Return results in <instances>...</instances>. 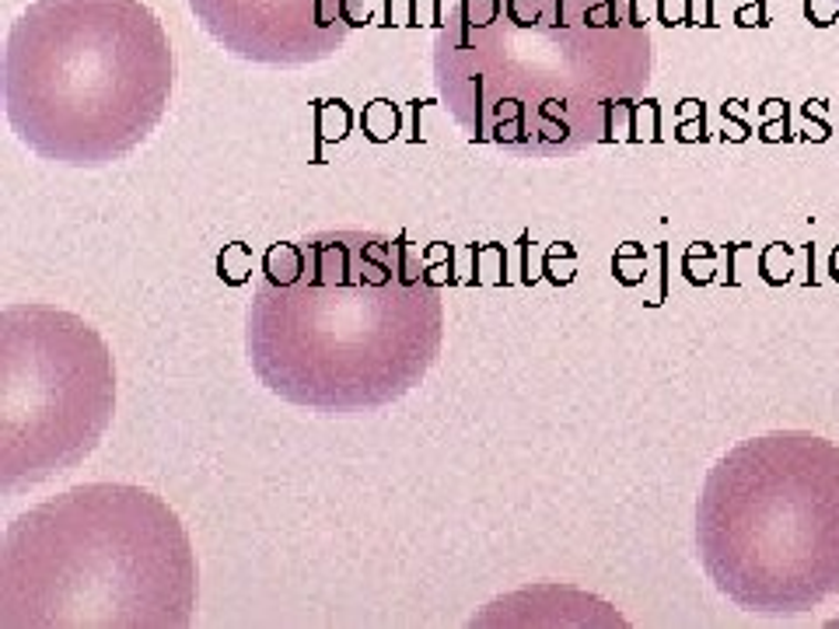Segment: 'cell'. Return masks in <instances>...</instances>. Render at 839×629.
Returning <instances> with one entry per match:
<instances>
[{
  "label": "cell",
  "instance_id": "obj_1",
  "mask_svg": "<svg viewBox=\"0 0 839 629\" xmlns=\"http://www.w3.org/2000/svg\"><path fill=\"white\" fill-rule=\"evenodd\" d=\"M445 343V301L406 238L322 231L267 252L246 314L256 378L301 410L358 413L410 395Z\"/></svg>",
  "mask_w": 839,
  "mask_h": 629
},
{
  "label": "cell",
  "instance_id": "obj_2",
  "mask_svg": "<svg viewBox=\"0 0 839 629\" xmlns=\"http://www.w3.org/2000/svg\"><path fill=\"white\" fill-rule=\"evenodd\" d=\"M648 74V18L626 0H455L434 35L441 105L515 157L612 141Z\"/></svg>",
  "mask_w": 839,
  "mask_h": 629
},
{
  "label": "cell",
  "instance_id": "obj_3",
  "mask_svg": "<svg viewBox=\"0 0 839 629\" xmlns=\"http://www.w3.org/2000/svg\"><path fill=\"white\" fill-rule=\"evenodd\" d=\"M196 612L189 532L158 493L87 483L8 525L4 629H183Z\"/></svg>",
  "mask_w": 839,
  "mask_h": 629
},
{
  "label": "cell",
  "instance_id": "obj_4",
  "mask_svg": "<svg viewBox=\"0 0 839 629\" xmlns=\"http://www.w3.org/2000/svg\"><path fill=\"white\" fill-rule=\"evenodd\" d=\"M172 87V39L144 0H32L8 32V123L42 162H120L158 130Z\"/></svg>",
  "mask_w": 839,
  "mask_h": 629
},
{
  "label": "cell",
  "instance_id": "obj_5",
  "mask_svg": "<svg viewBox=\"0 0 839 629\" xmlns=\"http://www.w3.org/2000/svg\"><path fill=\"white\" fill-rule=\"evenodd\" d=\"M700 564L745 612L794 616L839 591V447L777 431L732 447L696 504Z\"/></svg>",
  "mask_w": 839,
  "mask_h": 629
},
{
  "label": "cell",
  "instance_id": "obj_6",
  "mask_svg": "<svg viewBox=\"0 0 839 629\" xmlns=\"http://www.w3.org/2000/svg\"><path fill=\"white\" fill-rule=\"evenodd\" d=\"M113 413L116 364L95 326L39 301L0 311V489L81 465Z\"/></svg>",
  "mask_w": 839,
  "mask_h": 629
},
{
  "label": "cell",
  "instance_id": "obj_7",
  "mask_svg": "<svg viewBox=\"0 0 839 629\" xmlns=\"http://www.w3.org/2000/svg\"><path fill=\"white\" fill-rule=\"evenodd\" d=\"M220 50L267 66L329 60L350 39L358 0H186Z\"/></svg>",
  "mask_w": 839,
  "mask_h": 629
},
{
  "label": "cell",
  "instance_id": "obj_8",
  "mask_svg": "<svg viewBox=\"0 0 839 629\" xmlns=\"http://www.w3.org/2000/svg\"><path fill=\"white\" fill-rule=\"evenodd\" d=\"M805 11H808V21L811 25H832L836 14H839V0H805Z\"/></svg>",
  "mask_w": 839,
  "mask_h": 629
}]
</instances>
